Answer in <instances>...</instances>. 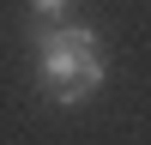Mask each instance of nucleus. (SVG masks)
Segmentation results:
<instances>
[{
    "label": "nucleus",
    "instance_id": "obj_2",
    "mask_svg": "<svg viewBox=\"0 0 151 145\" xmlns=\"http://www.w3.org/2000/svg\"><path fill=\"white\" fill-rule=\"evenodd\" d=\"M67 6H73V0H30L36 24H48V18H67Z\"/></svg>",
    "mask_w": 151,
    "mask_h": 145
},
{
    "label": "nucleus",
    "instance_id": "obj_1",
    "mask_svg": "<svg viewBox=\"0 0 151 145\" xmlns=\"http://www.w3.org/2000/svg\"><path fill=\"white\" fill-rule=\"evenodd\" d=\"M103 42H97L91 24H73V18H48L36 30V85H42L48 103L60 109H79L103 91Z\"/></svg>",
    "mask_w": 151,
    "mask_h": 145
}]
</instances>
